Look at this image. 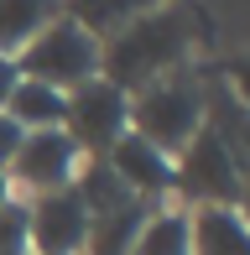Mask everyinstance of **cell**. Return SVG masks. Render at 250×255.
<instances>
[{
	"label": "cell",
	"mask_w": 250,
	"mask_h": 255,
	"mask_svg": "<svg viewBox=\"0 0 250 255\" xmlns=\"http://www.w3.org/2000/svg\"><path fill=\"white\" fill-rule=\"evenodd\" d=\"M198 52V21L183 5H156L141 21H130L125 31H115L110 42H99V78L135 94V89L156 84V78H172L193 68Z\"/></svg>",
	"instance_id": "6da1fadb"
},
{
	"label": "cell",
	"mask_w": 250,
	"mask_h": 255,
	"mask_svg": "<svg viewBox=\"0 0 250 255\" xmlns=\"http://www.w3.org/2000/svg\"><path fill=\"white\" fill-rule=\"evenodd\" d=\"M209 125V110H203V78L193 73H172L156 78V84L135 89L130 94V135H141L146 146H156L162 156H183L193 146V135Z\"/></svg>",
	"instance_id": "7a4b0ae2"
},
{
	"label": "cell",
	"mask_w": 250,
	"mask_h": 255,
	"mask_svg": "<svg viewBox=\"0 0 250 255\" xmlns=\"http://www.w3.org/2000/svg\"><path fill=\"white\" fill-rule=\"evenodd\" d=\"M240 182H245V167L230 156V146L209 125L172 161V203L188 214L193 208H240Z\"/></svg>",
	"instance_id": "3957f363"
},
{
	"label": "cell",
	"mask_w": 250,
	"mask_h": 255,
	"mask_svg": "<svg viewBox=\"0 0 250 255\" xmlns=\"http://www.w3.org/2000/svg\"><path fill=\"white\" fill-rule=\"evenodd\" d=\"M16 68H21V78H37V84L58 89V94H73L78 84L99 78V42L84 26H73L68 16H58L52 26H42L21 47Z\"/></svg>",
	"instance_id": "277c9868"
},
{
	"label": "cell",
	"mask_w": 250,
	"mask_h": 255,
	"mask_svg": "<svg viewBox=\"0 0 250 255\" xmlns=\"http://www.w3.org/2000/svg\"><path fill=\"white\" fill-rule=\"evenodd\" d=\"M68 141L78 146L84 161H105V151L130 130V94H120L110 78H89L68 94V115H63Z\"/></svg>",
	"instance_id": "5b68a950"
},
{
	"label": "cell",
	"mask_w": 250,
	"mask_h": 255,
	"mask_svg": "<svg viewBox=\"0 0 250 255\" xmlns=\"http://www.w3.org/2000/svg\"><path fill=\"white\" fill-rule=\"evenodd\" d=\"M78 167H84V156L68 141V130H31L26 141H21L16 161H10L5 182H10V193L21 188V193H31V198H42V193L73 188Z\"/></svg>",
	"instance_id": "8992f818"
},
{
	"label": "cell",
	"mask_w": 250,
	"mask_h": 255,
	"mask_svg": "<svg viewBox=\"0 0 250 255\" xmlns=\"http://www.w3.org/2000/svg\"><path fill=\"white\" fill-rule=\"evenodd\" d=\"M89 235V208L78 203L73 188L42 193V198L26 203V240L31 255H78Z\"/></svg>",
	"instance_id": "52a82bcc"
},
{
	"label": "cell",
	"mask_w": 250,
	"mask_h": 255,
	"mask_svg": "<svg viewBox=\"0 0 250 255\" xmlns=\"http://www.w3.org/2000/svg\"><path fill=\"white\" fill-rule=\"evenodd\" d=\"M105 167L120 177V188L130 193V198H141L151 208H162V198H172V156H162L156 146H146L141 135H130V130L105 151Z\"/></svg>",
	"instance_id": "ba28073f"
},
{
	"label": "cell",
	"mask_w": 250,
	"mask_h": 255,
	"mask_svg": "<svg viewBox=\"0 0 250 255\" xmlns=\"http://www.w3.org/2000/svg\"><path fill=\"white\" fill-rule=\"evenodd\" d=\"M188 235H193V255H250V229L240 208H193Z\"/></svg>",
	"instance_id": "9c48e42d"
},
{
	"label": "cell",
	"mask_w": 250,
	"mask_h": 255,
	"mask_svg": "<svg viewBox=\"0 0 250 255\" xmlns=\"http://www.w3.org/2000/svg\"><path fill=\"white\" fill-rule=\"evenodd\" d=\"M156 5H167V0H63V16L73 26H84L94 42H110L115 31H125L130 21H141Z\"/></svg>",
	"instance_id": "30bf717a"
},
{
	"label": "cell",
	"mask_w": 250,
	"mask_h": 255,
	"mask_svg": "<svg viewBox=\"0 0 250 255\" xmlns=\"http://www.w3.org/2000/svg\"><path fill=\"white\" fill-rule=\"evenodd\" d=\"M0 115H10L26 135H31V130H63L68 94L37 84V78H16V89H10V99H5V110H0Z\"/></svg>",
	"instance_id": "8fae6325"
},
{
	"label": "cell",
	"mask_w": 250,
	"mask_h": 255,
	"mask_svg": "<svg viewBox=\"0 0 250 255\" xmlns=\"http://www.w3.org/2000/svg\"><path fill=\"white\" fill-rule=\"evenodd\" d=\"M146 214H151V203H125V208H110V214H94L78 255H130Z\"/></svg>",
	"instance_id": "7c38bea8"
},
{
	"label": "cell",
	"mask_w": 250,
	"mask_h": 255,
	"mask_svg": "<svg viewBox=\"0 0 250 255\" xmlns=\"http://www.w3.org/2000/svg\"><path fill=\"white\" fill-rule=\"evenodd\" d=\"M58 16L63 0H0V57H21V47Z\"/></svg>",
	"instance_id": "4fadbf2b"
},
{
	"label": "cell",
	"mask_w": 250,
	"mask_h": 255,
	"mask_svg": "<svg viewBox=\"0 0 250 255\" xmlns=\"http://www.w3.org/2000/svg\"><path fill=\"white\" fill-rule=\"evenodd\" d=\"M130 255H193V235H188V208L167 203V208H151L135 235V250Z\"/></svg>",
	"instance_id": "5bb4252c"
},
{
	"label": "cell",
	"mask_w": 250,
	"mask_h": 255,
	"mask_svg": "<svg viewBox=\"0 0 250 255\" xmlns=\"http://www.w3.org/2000/svg\"><path fill=\"white\" fill-rule=\"evenodd\" d=\"M73 193H78V203L89 208V219L110 214V208H125V203H141V198H130V193L120 188V177L105 167V161H84L78 177H73Z\"/></svg>",
	"instance_id": "9a60e30c"
},
{
	"label": "cell",
	"mask_w": 250,
	"mask_h": 255,
	"mask_svg": "<svg viewBox=\"0 0 250 255\" xmlns=\"http://www.w3.org/2000/svg\"><path fill=\"white\" fill-rule=\"evenodd\" d=\"M0 255H31V240H26V203L10 198L0 208Z\"/></svg>",
	"instance_id": "2e32d148"
},
{
	"label": "cell",
	"mask_w": 250,
	"mask_h": 255,
	"mask_svg": "<svg viewBox=\"0 0 250 255\" xmlns=\"http://www.w3.org/2000/svg\"><path fill=\"white\" fill-rule=\"evenodd\" d=\"M219 84L250 110V52H240V57H230V63H224V78H219Z\"/></svg>",
	"instance_id": "e0dca14e"
},
{
	"label": "cell",
	"mask_w": 250,
	"mask_h": 255,
	"mask_svg": "<svg viewBox=\"0 0 250 255\" xmlns=\"http://www.w3.org/2000/svg\"><path fill=\"white\" fill-rule=\"evenodd\" d=\"M21 141H26V130H21L10 115H0V177L10 172V161H16V151H21Z\"/></svg>",
	"instance_id": "ac0fdd59"
},
{
	"label": "cell",
	"mask_w": 250,
	"mask_h": 255,
	"mask_svg": "<svg viewBox=\"0 0 250 255\" xmlns=\"http://www.w3.org/2000/svg\"><path fill=\"white\" fill-rule=\"evenodd\" d=\"M16 78H21L16 57H0V110H5V99H10V89H16Z\"/></svg>",
	"instance_id": "d6986e66"
},
{
	"label": "cell",
	"mask_w": 250,
	"mask_h": 255,
	"mask_svg": "<svg viewBox=\"0 0 250 255\" xmlns=\"http://www.w3.org/2000/svg\"><path fill=\"white\" fill-rule=\"evenodd\" d=\"M240 219H245V229H250V172H245V182H240Z\"/></svg>",
	"instance_id": "ffe728a7"
},
{
	"label": "cell",
	"mask_w": 250,
	"mask_h": 255,
	"mask_svg": "<svg viewBox=\"0 0 250 255\" xmlns=\"http://www.w3.org/2000/svg\"><path fill=\"white\" fill-rule=\"evenodd\" d=\"M10 198H16V193H10V182H5V177H0V208H5Z\"/></svg>",
	"instance_id": "44dd1931"
}]
</instances>
